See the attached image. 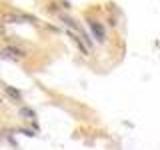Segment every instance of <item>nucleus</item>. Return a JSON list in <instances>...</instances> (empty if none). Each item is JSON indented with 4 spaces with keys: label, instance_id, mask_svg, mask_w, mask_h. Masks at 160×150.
Listing matches in <instances>:
<instances>
[{
    "label": "nucleus",
    "instance_id": "7ed1b4c3",
    "mask_svg": "<svg viewBox=\"0 0 160 150\" xmlns=\"http://www.w3.org/2000/svg\"><path fill=\"white\" fill-rule=\"evenodd\" d=\"M4 92H6L8 96L14 100V102H20V100H22V92L16 90V88H12V86H4Z\"/></svg>",
    "mask_w": 160,
    "mask_h": 150
},
{
    "label": "nucleus",
    "instance_id": "f257e3e1",
    "mask_svg": "<svg viewBox=\"0 0 160 150\" xmlns=\"http://www.w3.org/2000/svg\"><path fill=\"white\" fill-rule=\"evenodd\" d=\"M88 26H90V30H92V34H94V38H96L98 42H106V30H104V26L98 22V20L90 18V20H88Z\"/></svg>",
    "mask_w": 160,
    "mask_h": 150
},
{
    "label": "nucleus",
    "instance_id": "f03ea898",
    "mask_svg": "<svg viewBox=\"0 0 160 150\" xmlns=\"http://www.w3.org/2000/svg\"><path fill=\"white\" fill-rule=\"evenodd\" d=\"M0 56H2V58H10V60H20V58L26 56V52L20 50V48H14V46H6L2 52H0Z\"/></svg>",
    "mask_w": 160,
    "mask_h": 150
},
{
    "label": "nucleus",
    "instance_id": "423d86ee",
    "mask_svg": "<svg viewBox=\"0 0 160 150\" xmlns=\"http://www.w3.org/2000/svg\"><path fill=\"white\" fill-rule=\"evenodd\" d=\"M0 102H2V100H0Z\"/></svg>",
    "mask_w": 160,
    "mask_h": 150
},
{
    "label": "nucleus",
    "instance_id": "39448f33",
    "mask_svg": "<svg viewBox=\"0 0 160 150\" xmlns=\"http://www.w3.org/2000/svg\"><path fill=\"white\" fill-rule=\"evenodd\" d=\"M22 134H26V136H36V132H32V130H20Z\"/></svg>",
    "mask_w": 160,
    "mask_h": 150
},
{
    "label": "nucleus",
    "instance_id": "20e7f679",
    "mask_svg": "<svg viewBox=\"0 0 160 150\" xmlns=\"http://www.w3.org/2000/svg\"><path fill=\"white\" fill-rule=\"evenodd\" d=\"M18 114H20L22 118H26V120H34V118H36V112H34L32 108H28V106H20Z\"/></svg>",
    "mask_w": 160,
    "mask_h": 150
}]
</instances>
